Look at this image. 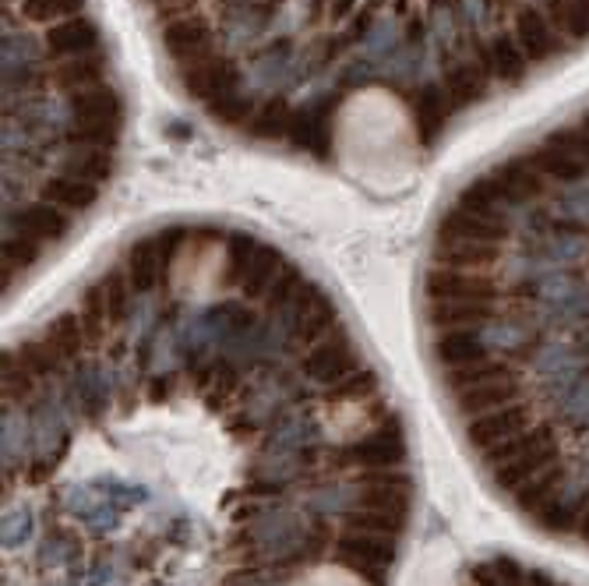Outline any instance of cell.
Returning <instances> with one entry per match:
<instances>
[{
  "label": "cell",
  "mask_w": 589,
  "mask_h": 586,
  "mask_svg": "<svg viewBox=\"0 0 589 586\" xmlns=\"http://www.w3.org/2000/svg\"><path fill=\"white\" fill-rule=\"evenodd\" d=\"M572 170H575V159H572ZM572 170H568V177H572ZM519 181H522V159L519 156H512V159H505V163H498V166H491L487 173H480L477 181H470L466 184L459 195H455V202L452 205H459V202H466V198L473 195V191H484V195H491V198H505V195H512L515 188H519ZM544 181V177H540ZM448 205V209H452ZM445 209V212H448ZM441 212V216H445ZM441 223V219H438ZM438 223H434V233H438ZM448 399H452V392H448ZM455 399H459V406H463V414H470V417H484V414H491V410H498V396H494L491 389H466V392H455ZM505 410H512V406H505ZM519 414V410H515ZM522 417V414H519ZM522 431H526V421H522ZM530 431H537V428H530ZM544 435V431H540ZM547 438V435H544ZM551 449H554V442H551ZM565 449V445H561ZM561 452L554 449V459H558ZM589 502V498H586Z\"/></svg>",
  "instance_id": "cell-1"
},
{
  "label": "cell",
  "mask_w": 589,
  "mask_h": 586,
  "mask_svg": "<svg viewBox=\"0 0 589 586\" xmlns=\"http://www.w3.org/2000/svg\"><path fill=\"white\" fill-rule=\"evenodd\" d=\"M82 11H85V0H22L18 4V15L32 25L64 22V18H75Z\"/></svg>",
  "instance_id": "cell-2"
}]
</instances>
